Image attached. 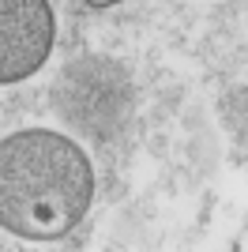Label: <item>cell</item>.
I'll list each match as a JSON object with an SVG mask.
<instances>
[{"mask_svg": "<svg viewBox=\"0 0 248 252\" xmlns=\"http://www.w3.org/2000/svg\"><path fill=\"white\" fill-rule=\"evenodd\" d=\"M79 4H91V8H109V4H121V0H79Z\"/></svg>", "mask_w": 248, "mask_h": 252, "instance_id": "obj_3", "label": "cell"}, {"mask_svg": "<svg viewBox=\"0 0 248 252\" xmlns=\"http://www.w3.org/2000/svg\"><path fill=\"white\" fill-rule=\"evenodd\" d=\"M57 19L49 0H0V87L23 83L49 61Z\"/></svg>", "mask_w": 248, "mask_h": 252, "instance_id": "obj_2", "label": "cell"}, {"mask_svg": "<svg viewBox=\"0 0 248 252\" xmlns=\"http://www.w3.org/2000/svg\"><path fill=\"white\" fill-rule=\"evenodd\" d=\"M94 166L75 139L23 128L0 139V230L23 241H57L87 219Z\"/></svg>", "mask_w": 248, "mask_h": 252, "instance_id": "obj_1", "label": "cell"}]
</instances>
